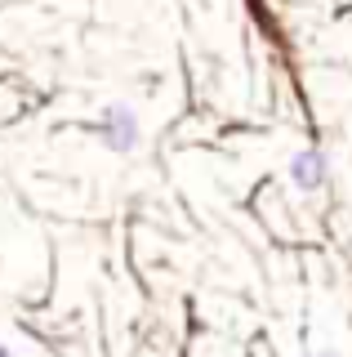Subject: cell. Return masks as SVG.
<instances>
[{"label": "cell", "mask_w": 352, "mask_h": 357, "mask_svg": "<svg viewBox=\"0 0 352 357\" xmlns=\"http://www.w3.org/2000/svg\"><path fill=\"white\" fill-rule=\"evenodd\" d=\"M98 139H103V148H107V152H116V156L134 152V148H138V139H143V126H138L134 107H125V103H107L103 112H98Z\"/></svg>", "instance_id": "obj_1"}, {"label": "cell", "mask_w": 352, "mask_h": 357, "mask_svg": "<svg viewBox=\"0 0 352 357\" xmlns=\"http://www.w3.org/2000/svg\"><path fill=\"white\" fill-rule=\"evenodd\" d=\"M312 357H339V353H335V349H317Z\"/></svg>", "instance_id": "obj_3"}, {"label": "cell", "mask_w": 352, "mask_h": 357, "mask_svg": "<svg viewBox=\"0 0 352 357\" xmlns=\"http://www.w3.org/2000/svg\"><path fill=\"white\" fill-rule=\"evenodd\" d=\"M290 183L299 188V192H317V188L326 183V174H330V165H326V152L321 148H303V152H294L290 156Z\"/></svg>", "instance_id": "obj_2"}, {"label": "cell", "mask_w": 352, "mask_h": 357, "mask_svg": "<svg viewBox=\"0 0 352 357\" xmlns=\"http://www.w3.org/2000/svg\"><path fill=\"white\" fill-rule=\"evenodd\" d=\"M0 357H14V349H5V344H0Z\"/></svg>", "instance_id": "obj_4"}]
</instances>
